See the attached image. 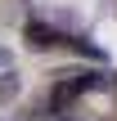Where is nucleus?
I'll list each match as a JSON object with an SVG mask.
<instances>
[{"instance_id": "nucleus-1", "label": "nucleus", "mask_w": 117, "mask_h": 121, "mask_svg": "<svg viewBox=\"0 0 117 121\" xmlns=\"http://www.w3.org/2000/svg\"><path fill=\"white\" fill-rule=\"evenodd\" d=\"M18 90H23V81H18V72H0V103H9V99H18Z\"/></svg>"}, {"instance_id": "nucleus-2", "label": "nucleus", "mask_w": 117, "mask_h": 121, "mask_svg": "<svg viewBox=\"0 0 117 121\" xmlns=\"http://www.w3.org/2000/svg\"><path fill=\"white\" fill-rule=\"evenodd\" d=\"M9 63H14V54H9V49H5V45H0V72H5V67H9Z\"/></svg>"}]
</instances>
